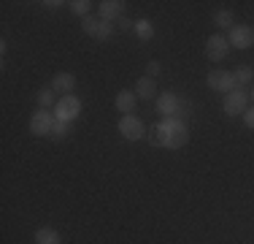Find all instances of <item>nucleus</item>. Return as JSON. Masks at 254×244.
Returning a JSON list of instances; mask_svg holds the SVG:
<instances>
[{"mask_svg":"<svg viewBox=\"0 0 254 244\" xmlns=\"http://www.w3.org/2000/svg\"><path fill=\"white\" fill-rule=\"evenodd\" d=\"M165 122V130H168V149H179V146H184L190 141V127H187L184 120L179 117H171V120H162Z\"/></svg>","mask_w":254,"mask_h":244,"instance_id":"obj_1","label":"nucleus"},{"mask_svg":"<svg viewBox=\"0 0 254 244\" xmlns=\"http://www.w3.org/2000/svg\"><path fill=\"white\" fill-rule=\"evenodd\" d=\"M54 122H57L54 112H49V109H38V112L30 117V133H33V136H52Z\"/></svg>","mask_w":254,"mask_h":244,"instance_id":"obj_2","label":"nucleus"},{"mask_svg":"<svg viewBox=\"0 0 254 244\" xmlns=\"http://www.w3.org/2000/svg\"><path fill=\"white\" fill-rule=\"evenodd\" d=\"M78 114H81V101L76 95H63L54 106V117L63 120V122H73Z\"/></svg>","mask_w":254,"mask_h":244,"instance_id":"obj_3","label":"nucleus"},{"mask_svg":"<svg viewBox=\"0 0 254 244\" xmlns=\"http://www.w3.org/2000/svg\"><path fill=\"white\" fill-rule=\"evenodd\" d=\"M119 133H122L127 141H138V138L146 136V125H143V120L135 117V114H125V117L119 120Z\"/></svg>","mask_w":254,"mask_h":244,"instance_id":"obj_4","label":"nucleus"},{"mask_svg":"<svg viewBox=\"0 0 254 244\" xmlns=\"http://www.w3.org/2000/svg\"><path fill=\"white\" fill-rule=\"evenodd\" d=\"M246 109H249V93H246L244 87H235L233 93L225 95V114H244Z\"/></svg>","mask_w":254,"mask_h":244,"instance_id":"obj_5","label":"nucleus"},{"mask_svg":"<svg viewBox=\"0 0 254 244\" xmlns=\"http://www.w3.org/2000/svg\"><path fill=\"white\" fill-rule=\"evenodd\" d=\"M227 41L233 49H249V46H254V27H249V24H235L230 30Z\"/></svg>","mask_w":254,"mask_h":244,"instance_id":"obj_6","label":"nucleus"},{"mask_svg":"<svg viewBox=\"0 0 254 244\" xmlns=\"http://www.w3.org/2000/svg\"><path fill=\"white\" fill-rule=\"evenodd\" d=\"M208 87L211 90H216V93H233L238 84H235V76H233V71H211L208 73Z\"/></svg>","mask_w":254,"mask_h":244,"instance_id":"obj_7","label":"nucleus"},{"mask_svg":"<svg viewBox=\"0 0 254 244\" xmlns=\"http://www.w3.org/2000/svg\"><path fill=\"white\" fill-rule=\"evenodd\" d=\"M81 30L89 35V38L106 41V38H111L114 24H111V22H106V19H92V16H87V19H84V27H81Z\"/></svg>","mask_w":254,"mask_h":244,"instance_id":"obj_8","label":"nucleus"},{"mask_svg":"<svg viewBox=\"0 0 254 244\" xmlns=\"http://www.w3.org/2000/svg\"><path fill=\"white\" fill-rule=\"evenodd\" d=\"M227 52H230L227 35H211V38L205 41V54H208L214 63H222V60L227 57Z\"/></svg>","mask_w":254,"mask_h":244,"instance_id":"obj_9","label":"nucleus"},{"mask_svg":"<svg viewBox=\"0 0 254 244\" xmlns=\"http://www.w3.org/2000/svg\"><path fill=\"white\" fill-rule=\"evenodd\" d=\"M176 109H179L176 93H162L160 98H157V114H162V120L176 117Z\"/></svg>","mask_w":254,"mask_h":244,"instance_id":"obj_10","label":"nucleus"},{"mask_svg":"<svg viewBox=\"0 0 254 244\" xmlns=\"http://www.w3.org/2000/svg\"><path fill=\"white\" fill-rule=\"evenodd\" d=\"M122 11H125L122 0H103L100 3V19H106V22L122 19Z\"/></svg>","mask_w":254,"mask_h":244,"instance_id":"obj_11","label":"nucleus"},{"mask_svg":"<svg viewBox=\"0 0 254 244\" xmlns=\"http://www.w3.org/2000/svg\"><path fill=\"white\" fill-rule=\"evenodd\" d=\"M52 90H54V93L70 95L76 90V76H73V73H57V76L52 79Z\"/></svg>","mask_w":254,"mask_h":244,"instance_id":"obj_12","label":"nucleus"},{"mask_svg":"<svg viewBox=\"0 0 254 244\" xmlns=\"http://www.w3.org/2000/svg\"><path fill=\"white\" fill-rule=\"evenodd\" d=\"M117 109L122 112V117L125 114H132V109H135V103H138V95H135V90H122V93H117Z\"/></svg>","mask_w":254,"mask_h":244,"instance_id":"obj_13","label":"nucleus"},{"mask_svg":"<svg viewBox=\"0 0 254 244\" xmlns=\"http://www.w3.org/2000/svg\"><path fill=\"white\" fill-rule=\"evenodd\" d=\"M135 95L138 98H143V101H149V98H154L157 95V84H154V79L152 76H141L135 82Z\"/></svg>","mask_w":254,"mask_h":244,"instance_id":"obj_14","label":"nucleus"},{"mask_svg":"<svg viewBox=\"0 0 254 244\" xmlns=\"http://www.w3.org/2000/svg\"><path fill=\"white\" fill-rule=\"evenodd\" d=\"M149 144H154V146H165L168 144V130H165V122H157V125L149 127Z\"/></svg>","mask_w":254,"mask_h":244,"instance_id":"obj_15","label":"nucleus"},{"mask_svg":"<svg viewBox=\"0 0 254 244\" xmlns=\"http://www.w3.org/2000/svg\"><path fill=\"white\" fill-rule=\"evenodd\" d=\"M35 244H63V236L54 228H38L35 231Z\"/></svg>","mask_w":254,"mask_h":244,"instance_id":"obj_16","label":"nucleus"},{"mask_svg":"<svg viewBox=\"0 0 254 244\" xmlns=\"http://www.w3.org/2000/svg\"><path fill=\"white\" fill-rule=\"evenodd\" d=\"M132 33H135L141 41H149V38H154V24L149 22V19H138V22H135V30H132Z\"/></svg>","mask_w":254,"mask_h":244,"instance_id":"obj_17","label":"nucleus"},{"mask_svg":"<svg viewBox=\"0 0 254 244\" xmlns=\"http://www.w3.org/2000/svg\"><path fill=\"white\" fill-rule=\"evenodd\" d=\"M57 101H60V98H54V90L52 87H46V90H41V93H38L41 109H54V106H57Z\"/></svg>","mask_w":254,"mask_h":244,"instance_id":"obj_18","label":"nucleus"},{"mask_svg":"<svg viewBox=\"0 0 254 244\" xmlns=\"http://www.w3.org/2000/svg\"><path fill=\"white\" fill-rule=\"evenodd\" d=\"M233 76H235V84L244 87V84L252 82V68H249V65H238V68L233 71Z\"/></svg>","mask_w":254,"mask_h":244,"instance_id":"obj_19","label":"nucleus"},{"mask_svg":"<svg viewBox=\"0 0 254 244\" xmlns=\"http://www.w3.org/2000/svg\"><path fill=\"white\" fill-rule=\"evenodd\" d=\"M214 24L216 27H230L233 30L235 24H233V11H216L214 14Z\"/></svg>","mask_w":254,"mask_h":244,"instance_id":"obj_20","label":"nucleus"},{"mask_svg":"<svg viewBox=\"0 0 254 244\" xmlns=\"http://www.w3.org/2000/svg\"><path fill=\"white\" fill-rule=\"evenodd\" d=\"M68 5H70V11H73L76 16H84V19H87L89 8H92V3H89V0H73V3H68Z\"/></svg>","mask_w":254,"mask_h":244,"instance_id":"obj_21","label":"nucleus"},{"mask_svg":"<svg viewBox=\"0 0 254 244\" xmlns=\"http://www.w3.org/2000/svg\"><path fill=\"white\" fill-rule=\"evenodd\" d=\"M68 133H70V122H63V120L54 122V127H52V138H65Z\"/></svg>","mask_w":254,"mask_h":244,"instance_id":"obj_22","label":"nucleus"},{"mask_svg":"<svg viewBox=\"0 0 254 244\" xmlns=\"http://www.w3.org/2000/svg\"><path fill=\"white\" fill-rule=\"evenodd\" d=\"M190 109H192L190 103H187V101H181V98H179V109H176V117H179V120H184L187 114H190Z\"/></svg>","mask_w":254,"mask_h":244,"instance_id":"obj_23","label":"nucleus"},{"mask_svg":"<svg viewBox=\"0 0 254 244\" xmlns=\"http://www.w3.org/2000/svg\"><path fill=\"white\" fill-rule=\"evenodd\" d=\"M244 125H246V127H252V130H254V106H249V109L244 112Z\"/></svg>","mask_w":254,"mask_h":244,"instance_id":"obj_24","label":"nucleus"},{"mask_svg":"<svg viewBox=\"0 0 254 244\" xmlns=\"http://www.w3.org/2000/svg\"><path fill=\"white\" fill-rule=\"evenodd\" d=\"M160 68H162V65L160 63H157V60H149V63H146V73H149V76H157V73H160Z\"/></svg>","mask_w":254,"mask_h":244,"instance_id":"obj_25","label":"nucleus"},{"mask_svg":"<svg viewBox=\"0 0 254 244\" xmlns=\"http://www.w3.org/2000/svg\"><path fill=\"white\" fill-rule=\"evenodd\" d=\"M119 27L122 30H135V22H130L127 16H122V19H119Z\"/></svg>","mask_w":254,"mask_h":244,"instance_id":"obj_26","label":"nucleus"},{"mask_svg":"<svg viewBox=\"0 0 254 244\" xmlns=\"http://www.w3.org/2000/svg\"><path fill=\"white\" fill-rule=\"evenodd\" d=\"M44 5H46V8H57V5H63V3H57V0H46Z\"/></svg>","mask_w":254,"mask_h":244,"instance_id":"obj_27","label":"nucleus"},{"mask_svg":"<svg viewBox=\"0 0 254 244\" xmlns=\"http://www.w3.org/2000/svg\"><path fill=\"white\" fill-rule=\"evenodd\" d=\"M252 95H254V93H252Z\"/></svg>","mask_w":254,"mask_h":244,"instance_id":"obj_28","label":"nucleus"}]
</instances>
